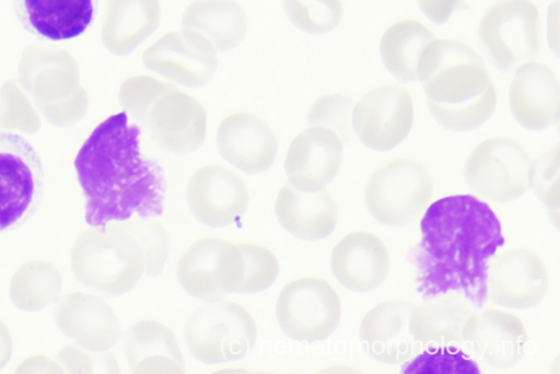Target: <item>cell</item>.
Masks as SVG:
<instances>
[{
    "instance_id": "6da1fadb",
    "label": "cell",
    "mask_w": 560,
    "mask_h": 374,
    "mask_svg": "<svg viewBox=\"0 0 560 374\" xmlns=\"http://www.w3.org/2000/svg\"><path fill=\"white\" fill-rule=\"evenodd\" d=\"M416 253L417 289L423 299L456 292L472 305L487 300L489 259L504 245L492 209L470 195L433 202L421 223Z\"/></svg>"
},
{
    "instance_id": "7a4b0ae2",
    "label": "cell",
    "mask_w": 560,
    "mask_h": 374,
    "mask_svg": "<svg viewBox=\"0 0 560 374\" xmlns=\"http://www.w3.org/2000/svg\"><path fill=\"white\" fill-rule=\"evenodd\" d=\"M140 138L141 129L130 125L127 113H120L97 126L79 151L74 165L89 225L163 214L164 172L143 157Z\"/></svg>"
},
{
    "instance_id": "3957f363",
    "label": "cell",
    "mask_w": 560,
    "mask_h": 374,
    "mask_svg": "<svg viewBox=\"0 0 560 374\" xmlns=\"http://www.w3.org/2000/svg\"><path fill=\"white\" fill-rule=\"evenodd\" d=\"M424 82L429 110L447 130L475 129L495 109L494 83L481 59L467 46L442 45L440 62Z\"/></svg>"
},
{
    "instance_id": "277c9868",
    "label": "cell",
    "mask_w": 560,
    "mask_h": 374,
    "mask_svg": "<svg viewBox=\"0 0 560 374\" xmlns=\"http://www.w3.org/2000/svg\"><path fill=\"white\" fill-rule=\"evenodd\" d=\"M77 279L109 295L131 290L143 272L142 253L127 221H113L82 231L71 250Z\"/></svg>"
},
{
    "instance_id": "5b68a950",
    "label": "cell",
    "mask_w": 560,
    "mask_h": 374,
    "mask_svg": "<svg viewBox=\"0 0 560 374\" xmlns=\"http://www.w3.org/2000/svg\"><path fill=\"white\" fill-rule=\"evenodd\" d=\"M184 338L189 351L207 363L235 361L254 347L257 326L242 305L211 299L195 308L185 324Z\"/></svg>"
},
{
    "instance_id": "8992f818",
    "label": "cell",
    "mask_w": 560,
    "mask_h": 374,
    "mask_svg": "<svg viewBox=\"0 0 560 374\" xmlns=\"http://www.w3.org/2000/svg\"><path fill=\"white\" fill-rule=\"evenodd\" d=\"M535 163L516 139L500 135L478 143L467 157L465 182L485 201L509 202L534 185Z\"/></svg>"
},
{
    "instance_id": "52a82bcc",
    "label": "cell",
    "mask_w": 560,
    "mask_h": 374,
    "mask_svg": "<svg viewBox=\"0 0 560 374\" xmlns=\"http://www.w3.org/2000/svg\"><path fill=\"white\" fill-rule=\"evenodd\" d=\"M428 166L412 157L390 160L369 177L364 199L371 215L388 225H406L428 207L433 192Z\"/></svg>"
},
{
    "instance_id": "ba28073f",
    "label": "cell",
    "mask_w": 560,
    "mask_h": 374,
    "mask_svg": "<svg viewBox=\"0 0 560 374\" xmlns=\"http://www.w3.org/2000/svg\"><path fill=\"white\" fill-rule=\"evenodd\" d=\"M44 190L45 168L37 150L21 135L0 131V232L30 221Z\"/></svg>"
},
{
    "instance_id": "9c48e42d",
    "label": "cell",
    "mask_w": 560,
    "mask_h": 374,
    "mask_svg": "<svg viewBox=\"0 0 560 374\" xmlns=\"http://www.w3.org/2000/svg\"><path fill=\"white\" fill-rule=\"evenodd\" d=\"M341 302L336 290L318 277L289 281L277 300V318L282 330L299 341L328 337L338 326Z\"/></svg>"
},
{
    "instance_id": "30bf717a",
    "label": "cell",
    "mask_w": 560,
    "mask_h": 374,
    "mask_svg": "<svg viewBox=\"0 0 560 374\" xmlns=\"http://www.w3.org/2000/svg\"><path fill=\"white\" fill-rule=\"evenodd\" d=\"M536 12L526 0H503L492 7L480 30L487 60L502 71H515L536 60L539 37Z\"/></svg>"
},
{
    "instance_id": "8fae6325",
    "label": "cell",
    "mask_w": 560,
    "mask_h": 374,
    "mask_svg": "<svg viewBox=\"0 0 560 374\" xmlns=\"http://www.w3.org/2000/svg\"><path fill=\"white\" fill-rule=\"evenodd\" d=\"M413 117L409 93L394 84H382L365 93L354 105L352 127L365 145L388 151L408 136Z\"/></svg>"
},
{
    "instance_id": "7c38bea8",
    "label": "cell",
    "mask_w": 560,
    "mask_h": 374,
    "mask_svg": "<svg viewBox=\"0 0 560 374\" xmlns=\"http://www.w3.org/2000/svg\"><path fill=\"white\" fill-rule=\"evenodd\" d=\"M141 126L153 132L164 150L189 154L203 144L208 118L196 98L167 83L149 106Z\"/></svg>"
},
{
    "instance_id": "4fadbf2b",
    "label": "cell",
    "mask_w": 560,
    "mask_h": 374,
    "mask_svg": "<svg viewBox=\"0 0 560 374\" xmlns=\"http://www.w3.org/2000/svg\"><path fill=\"white\" fill-rule=\"evenodd\" d=\"M476 313L472 304L456 292L429 297L412 308L411 334L424 350L446 348L468 353L464 346L471 344Z\"/></svg>"
},
{
    "instance_id": "5bb4252c",
    "label": "cell",
    "mask_w": 560,
    "mask_h": 374,
    "mask_svg": "<svg viewBox=\"0 0 560 374\" xmlns=\"http://www.w3.org/2000/svg\"><path fill=\"white\" fill-rule=\"evenodd\" d=\"M337 212L325 183L314 178L289 176L276 200L280 223L303 239H319L331 234Z\"/></svg>"
},
{
    "instance_id": "9a60e30c",
    "label": "cell",
    "mask_w": 560,
    "mask_h": 374,
    "mask_svg": "<svg viewBox=\"0 0 560 374\" xmlns=\"http://www.w3.org/2000/svg\"><path fill=\"white\" fill-rule=\"evenodd\" d=\"M547 289V271L530 248H506L495 256L488 268L487 293L500 305L528 308L544 299Z\"/></svg>"
},
{
    "instance_id": "2e32d148",
    "label": "cell",
    "mask_w": 560,
    "mask_h": 374,
    "mask_svg": "<svg viewBox=\"0 0 560 374\" xmlns=\"http://www.w3.org/2000/svg\"><path fill=\"white\" fill-rule=\"evenodd\" d=\"M187 200L199 221L211 226H223L244 214L249 203V192L245 182L233 171L209 163L200 166L190 177Z\"/></svg>"
},
{
    "instance_id": "e0dca14e",
    "label": "cell",
    "mask_w": 560,
    "mask_h": 374,
    "mask_svg": "<svg viewBox=\"0 0 560 374\" xmlns=\"http://www.w3.org/2000/svg\"><path fill=\"white\" fill-rule=\"evenodd\" d=\"M217 145L222 157L246 173L267 171L278 152V140L270 125L249 110L234 112L221 121Z\"/></svg>"
},
{
    "instance_id": "ac0fdd59",
    "label": "cell",
    "mask_w": 560,
    "mask_h": 374,
    "mask_svg": "<svg viewBox=\"0 0 560 374\" xmlns=\"http://www.w3.org/2000/svg\"><path fill=\"white\" fill-rule=\"evenodd\" d=\"M55 318L58 327L75 343L93 352L109 350L121 335L115 309L91 293H67L58 301Z\"/></svg>"
},
{
    "instance_id": "d6986e66",
    "label": "cell",
    "mask_w": 560,
    "mask_h": 374,
    "mask_svg": "<svg viewBox=\"0 0 560 374\" xmlns=\"http://www.w3.org/2000/svg\"><path fill=\"white\" fill-rule=\"evenodd\" d=\"M415 304L404 299L377 303L362 318L361 340L369 354L383 362H406L421 351L410 328Z\"/></svg>"
},
{
    "instance_id": "ffe728a7",
    "label": "cell",
    "mask_w": 560,
    "mask_h": 374,
    "mask_svg": "<svg viewBox=\"0 0 560 374\" xmlns=\"http://www.w3.org/2000/svg\"><path fill=\"white\" fill-rule=\"evenodd\" d=\"M248 32V15L238 0H194L185 10L182 33L214 55L236 48Z\"/></svg>"
},
{
    "instance_id": "44dd1931",
    "label": "cell",
    "mask_w": 560,
    "mask_h": 374,
    "mask_svg": "<svg viewBox=\"0 0 560 374\" xmlns=\"http://www.w3.org/2000/svg\"><path fill=\"white\" fill-rule=\"evenodd\" d=\"M26 32L50 42L81 37L95 21L98 0H13Z\"/></svg>"
},
{
    "instance_id": "7402d4cb",
    "label": "cell",
    "mask_w": 560,
    "mask_h": 374,
    "mask_svg": "<svg viewBox=\"0 0 560 374\" xmlns=\"http://www.w3.org/2000/svg\"><path fill=\"white\" fill-rule=\"evenodd\" d=\"M330 269L346 288L366 292L387 277L389 257L385 244L372 232L355 231L343 236L330 255Z\"/></svg>"
},
{
    "instance_id": "603a6c76",
    "label": "cell",
    "mask_w": 560,
    "mask_h": 374,
    "mask_svg": "<svg viewBox=\"0 0 560 374\" xmlns=\"http://www.w3.org/2000/svg\"><path fill=\"white\" fill-rule=\"evenodd\" d=\"M217 55L205 50L182 32H168L143 54L148 69L179 84L199 87L208 84L217 73Z\"/></svg>"
},
{
    "instance_id": "cb8c5ba5",
    "label": "cell",
    "mask_w": 560,
    "mask_h": 374,
    "mask_svg": "<svg viewBox=\"0 0 560 374\" xmlns=\"http://www.w3.org/2000/svg\"><path fill=\"white\" fill-rule=\"evenodd\" d=\"M509 105L525 128L541 129L558 118L559 83L553 70L544 62L520 67L509 91Z\"/></svg>"
},
{
    "instance_id": "d4e9b609",
    "label": "cell",
    "mask_w": 560,
    "mask_h": 374,
    "mask_svg": "<svg viewBox=\"0 0 560 374\" xmlns=\"http://www.w3.org/2000/svg\"><path fill=\"white\" fill-rule=\"evenodd\" d=\"M442 45L415 23L390 28L381 43V56L387 70L402 82L425 81L438 67Z\"/></svg>"
},
{
    "instance_id": "484cf974",
    "label": "cell",
    "mask_w": 560,
    "mask_h": 374,
    "mask_svg": "<svg viewBox=\"0 0 560 374\" xmlns=\"http://www.w3.org/2000/svg\"><path fill=\"white\" fill-rule=\"evenodd\" d=\"M125 351L136 374H183L186 371L175 332L156 319L133 323L125 335Z\"/></svg>"
},
{
    "instance_id": "4316f807",
    "label": "cell",
    "mask_w": 560,
    "mask_h": 374,
    "mask_svg": "<svg viewBox=\"0 0 560 374\" xmlns=\"http://www.w3.org/2000/svg\"><path fill=\"white\" fill-rule=\"evenodd\" d=\"M526 342V329L517 316L492 308L476 313L470 343L475 354L488 365H515L525 353Z\"/></svg>"
},
{
    "instance_id": "83f0119b",
    "label": "cell",
    "mask_w": 560,
    "mask_h": 374,
    "mask_svg": "<svg viewBox=\"0 0 560 374\" xmlns=\"http://www.w3.org/2000/svg\"><path fill=\"white\" fill-rule=\"evenodd\" d=\"M279 270L276 254L257 244L228 242L219 259L220 284L231 292L264 291L277 280Z\"/></svg>"
},
{
    "instance_id": "f1b7e54d",
    "label": "cell",
    "mask_w": 560,
    "mask_h": 374,
    "mask_svg": "<svg viewBox=\"0 0 560 374\" xmlns=\"http://www.w3.org/2000/svg\"><path fill=\"white\" fill-rule=\"evenodd\" d=\"M343 143L332 131L308 127L292 141L285 170L289 176L328 182L338 173L342 161Z\"/></svg>"
},
{
    "instance_id": "f546056e",
    "label": "cell",
    "mask_w": 560,
    "mask_h": 374,
    "mask_svg": "<svg viewBox=\"0 0 560 374\" xmlns=\"http://www.w3.org/2000/svg\"><path fill=\"white\" fill-rule=\"evenodd\" d=\"M63 278L51 260L32 258L13 273L10 295L14 304L24 311H39L59 301Z\"/></svg>"
},
{
    "instance_id": "4dcf8cb0",
    "label": "cell",
    "mask_w": 560,
    "mask_h": 374,
    "mask_svg": "<svg viewBox=\"0 0 560 374\" xmlns=\"http://www.w3.org/2000/svg\"><path fill=\"white\" fill-rule=\"evenodd\" d=\"M161 0H114L109 20V40L120 54H129L158 28Z\"/></svg>"
},
{
    "instance_id": "1f68e13d",
    "label": "cell",
    "mask_w": 560,
    "mask_h": 374,
    "mask_svg": "<svg viewBox=\"0 0 560 374\" xmlns=\"http://www.w3.org/2000/svg\"><path fill=\"white\" fill-rule=\"evenodd\" d=\"M226 241L201 238L191 244L177 262V278L194 296H212L223 291L219 278V259Z\"/></svg>"
},
{
    "instance_id": "d6a6232c",
    "label": "cell",
    "mask_w": 560,
    "mask_h": 374,
    "mask_svg": "<svg viewBox=\"0 0 560 374\" xmlns=\"http://www.w3.org/2000/svg\"><path fill=\"white\" fill-rule=\"evenodd\" d=\"M127 223L141 249L143 272L150 276L160 274L171 249L166 229L154 217L135 215Z\"/></svg>"
},
{
    "instance_id": "836d02e7",
    "label": "cell",
    "mask_w": 560,
    "mask_h": 374,
    "mask_svg": "<svg viewBox=\"0 0 560 374\" xmlns=\"http://www.w3.org/2000/svg\"><path fill=\"white\" fill-rule=\"evenodd\" d=\"M353 101L347 94L328 93L316 98L307 114L310 127H322L332 131L341 142L347 143L353 131Z\"/></svg>"
},
{
    "instance_id": "e575fe53",
    "label": "cell",
    "mask_w": 560,
    "mask_h": 374,
    "mask_svg": "<svg viewBox=\"0 0 560 374\" xmlns=\"http://www.w3.org/2000/svg\"><path fill=\"white\" fill-rule=\"evenodd\" d=\"M401 372L406 374H478L480 370L467 352L440 348L420 351L406 361Z\"/></svg>"
},
{
    "instance_id": "d590c367",
    "label": "cell",
    "mask_w": 560,
    "mask_h": 374,
    "mask_svg": "<svg viewBox=\"0 0 560 374\" xmlns=\"http://www.w3.org/2000/svg\"><path fill=\"white\" fill-rule=\"evenodd\" d=\"M287 17L307 33H325L339 21V0H283Z\"/></svg>"
},
{
    "instance_id": "8d00e7d4",
    "label": "cell",
    "mask_w": 560,
    "mask_h": 374,
    "mask_svg": "<svg viewBox=\"0 0 560 374\" xmlns=\"http://www.w3.org/2000/svg\"><path fill=\"white\" fill-rule=\"evenodd\" d=\"M90 352V350L84 349L78 343L67 344L59 351L57 362L62 372L93 373L95 372L97 361Z\"/></svg>"
},
{
    "instance_id": "74e56055",
    "label": "cell",
    "mask_w": 560,
    "mask_h": 374,
    "mask_svg": "<svg viewBox=\"0 0 560 374\" xmlns=\"http://www.w3.org/2000/svg\"><path fill=\"white\" fill-rule=\"evenodd\" d=\"M19 373H34V372H62L57 361H51L47 357L35 354L25 359L18 367Z\"/></svg>"
},
{
    "instance_id": "f35d334b",
    "label": "cell",
    "mask_w": 560,
    "mask_h": 374,
    "mask_svg": "<svg viewBox=\"0 0 560 374\" xmlns=\"http://www.w3.org/2000/svg\"><path fill=\"white\" fill-rule=\"evenodd\" d=\"M14 351V341L9 326L0 320V370L11 360Z\"/></svg>"
},
{
    "instance_id": "ab89813d",
    "label": "cell",
    "mask_w": 560,
    "mask_h": 374,
    "mask_svg": "<svg viewBox=\"0 0 560 374\" xmlns=\"http://www.w3.org/2000/svg\"><path fill=\"white\" fill-rule=\"evenodd\" d=\"M421 2L432 19L443 21L448 16L447 12L453 7L454 0H421Z\"/></svg>"
}]
</instances>
